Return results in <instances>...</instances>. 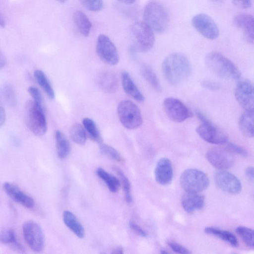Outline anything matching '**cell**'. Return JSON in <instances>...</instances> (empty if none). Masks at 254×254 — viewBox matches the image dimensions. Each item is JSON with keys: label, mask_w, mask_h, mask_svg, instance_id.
Listing matches in <instances>:
<instances>
[{"label": "cell", "mask_w": 254, "mask_h": 254, "mask_svg": "<svg viewBox=\"0 0 254 254\" xmlns=\"http://www.w3.org/2000/svg\"><path fill=\"white\" fill-rule=\"evenodd\" d=\"M55 138L58 157L61 159L66 158L70 151V145L67 138L60 130L56 131Z\"/></svg>", "instance_id": "obj_25"}, {"label": "cell", "mask_w": 254, "mask_h": 254, "mask_svg": "<svg viewBox=\"0 0 254 254\" xmlns=\"http://www.w3.org/2000/svg\"><path fill=\"white\" fill-rule=\"evenodd\" d=\"M217 186L223 191L229 194L239 193L242 190L240 180L233 174L221 170L217 172L214 176Z\"/></svg>", "instance_id": "obj_14"}, {"label": "cell", "mask_w": 254, "mask_h": 254, "mask_svg": "<svg viewBox=\"0 0 254 254\" xmlns=\"http://www.w3.org/2000/svg\"><path fill=\"white\" fill-rule=\"evenodd\" d=\"M6 25V21L3 15L0 13V26L4 28Z\"/></svg>", "instance_id": "obj_48"}, {"label": "cell", "mask_w": 254, "mask_h": 254, "mask_svg": "<svg viewBox=\"0 0 254 254\" xmlns=\"http://www.w3.org/2000/svg\"><path fill=\"white\" fill-rule=\"evenodd\" d=\"M56 0L60 2L64 3L65 1H66L67 0Z\"/></svg>", "instance_id": "obj_51"}, {"label": "cell", "mask_w": 254, "mask_h": 254, "mask_svg": "<svg viewBox=\"0 0 254 254\" xmlns=\"http://www.w3.org/2000/svg\"><path fill=\"white\" fill-rule=\"evenodd\" d=\"M117 113L121 123L127 129L137 128L142 123L139 109L131 101H121L117 107Z\"/></svg>", "instance_id": "obj_6"}, {"label": "cell", "mask_w": 254, "mask_h": 254, "mask_svg": "<svg viewBox=\"0 0 254 254\" xmlns=\"http://www.w3.org/2000/svg\"><path fill=\"white\" fill-rule=\"evenodd\" d=\"M98 83L101 88L107 93H114L119 87L116 75L110 71L101 72L98 77Z\"/></svg>", "instance_id": "obj_20"}, {"label": "cell", "mask_w": 254, "mask_h": 254, "mask_svg": "<svg viewBox=\"0 0 254 254\" xmlns=\"http://www.w3.org/2000/svg\"><path fill=\"white\" fill-rule=\"evenodd\" d=\"M6 64V59L4 55L0 51V69H2Z\"/></svg>", "instance_id": "obj_46"}, {"label": "cell", "mask_w": 254, "mask_h": 254, "mask_svg": "<svg viewBox=\"0 0 254 254\" xmlns=\"http://www.w3.org/2000/svg\"><path fill=\"white\" fill-rule=\"evenodd\" d=\"M236 232L248 247L251 249L254 248V232L252 229L244 226H239L236 228Z\"/></svg>", "instance_id": "obj_34"}, {"label": "cell", "mask_w": 254, "mask_h": 254, "mask_svg": "<svg viewBox=\"0 0 254 254\" xmlns=\"http://www.w3.org/2000/svg\"><path fill=\"white\" fill-rule=\"evenodd\" d=\"M82 124L90 138L101 144L102 139L95 122L90 118H84L82 120Z\"/></svg>", "instance_id": "obj_29"}, {"label": "cell", "mask_w": 254, "mask_h": 254, "mask_svg": "<svg viewBox=\"0 0 254 254\" xmlns=\"http://www.w3.org/2000/svg\"><path fill=\"white\" fill-rule=\"evenodd\" d=\"M34 77L38 84L41 86L49 98H55V92L51 84L45 74L41 70H36Z\"/></svg>", "instance_id": "obj_28"}, {"label": "cell", "mask_w": 254, "mask_h": 254, "mask_svg": "<svg viewBox=\"0 0 254 254\" xmlns=\"http://www.w3.org/2000/svg\"><path fill=\"white\" fill-rule=\"evenodd\" d=\"M201 85L204 88L211 90H216L219 88L218 84L211 81H204L202 82Z\"/></svg>", "instance_id": "obj_42"}, {"label": "cell", "mask_w": 254, "mask_h": 254, "mask_svg": "<svg viewBox=\"0 0 254 254\" xmlns=\"http://www.w3.org/2000/svg\"><path fill=\"white\" fill-rule=\"evenodd\" d=\"M206 157L208 162L215 168L225 170L230 168L233 164V157L227 149L215 147L209 149Z\"/></svg>", "instance_id": "obj_15"}, {"label": "cell", "mask_w": 254, "mask_h": 254, "mask_svg": "<svg viewBox=\"0 0 254 254\" xmlns=\"http://www.w3.org/2000/svg\"><path fill=\"white\" fill-rule=\"evenodd\" d=\"M96 51L101 60L107 64L115 65L119 62L120 58L117 48L106 35L102 34L98 36Z\"/></svg>", "instance_id": "obj_10"}, {"label": "cell", "mask_w": 254, "mask_h": 254, "mask_svg": "<svg viewBox=\"0 0 254 254\" xmlns=\"http://www.w3.org/2000/svg\"><path fill=\"white\" fill-rule=\"evenodd\" d=\"M235 96L239 104L245 110H254V87L250 81L241 79L235 89Z\"/></svg>", "instance_id": "obj_13"}, {"label": "cell", "mask_w": 254, "mask_h": 254, "mask_svg": "<svg viewBox=\"0 0 254 254\" xmlns=\"http://www.w3.org/2000/svg\"><path fill=\"white\" fill-rule=\"evenodd\" d=\"M236 4L243 8H248L251 7L252 0H233Z\"/></svg>", "instance_id": "obj_43"}, {"label": "cell", "mask_w": 254, "mask_h": 254, "mask_svg": "<svg viewBox=\"0 0 254 254\" xmlns=\"http://www.w3.org/2000/svg\"><path fill=\"white\" fill-rule=\"evenodd\" d=\"M214 0V1H217V0Z\"/></svg>", "instance_id": "obj_52"}, {"label": "cell", "mask_w": 254, "mask_h": 254, "mask_svg": "<svg viewBox=\"0 0 254 254\" xmlns=\"http://www.w3.org/2000/svg\"><path fill=\"white\" fill-rule=\"evenodd\" d=\"M163 106L168 117L175 122L181 123L192 116L189 109L177 99L166 98L163 102Z\"/></svg>", "instance_id": "obj_12"}, {"label": "cell", "mask_w": 254, "mask_h": 254, "mask_svg": "<svg viewBox=\"0 0 254 254\" xmlns=\"http://www.w3.org/2000/svg\"><path fill=\"white\" fill-rule=\"evenodd\" d=\"M73 22L79 33L84 37L89 35L92 24L88 17L82 11L77 10L73 15Z\"/></svg>", "instance_id": "obj_24"}, {"label": "cell", "mask_w": 254, "mask_h": 254, "mask_svg": "<svg viewBox=\"0 0 254 254\" xmlns=\"http://www.w3.org/2000/svg\"><path fill=\"white\" fill-rule=\"evenodd\" d=\"M137 50L147 52L153 47L155 38L153 30L144 22H137L131 28Z\"/></svg>", "instance_id": "obj_9"}, {"label": "cell", "mask_w": 254, "mask_h": 254, "mask_svg": "<svg viewBox=\"0 0 254 254\" xmlns=\"http://www.w3.org/2000/svg\"><path fill=\"white\" fill-rule=\"evenodd\" d=\"M235 25L243 31L247 41L253 44L254 38V18L248 14H242L237 15L234 19Z\"/></svg>", "instance_id": "obj_19"}, {"label": "cell", "mask_w": 254, "mask_h": 254, "mask_svg": "<svg viewBox=\"0 0 254 254\" xmlns=\"http://www.w3.org/2000/svg\"><path fill=\"white\" fill-rule=\"evenodd\" d=\"M112 254H123V249L122 247H118L116 248L111 253Z\"/></svg>", "instance_id": "obj_47"}, {"label": "cell", "mask_w": 254, "mask_h": 254, "mask_svg": "<svg viewBox=\"0 0 254 254\" xmlns=\"http://www.w3.org/2000/svg\"><path fill=\"white\" fill-rule=\"evenodd\" d=\"M180 182L182 188L188 192L199 193L206 189L209 184L206 174L194 169L185 170L180 176Z\"/></svg>", "instance_id": "obj_5"}, {"label": "cell", "mask_w": 254, "mask_h": 254, "mask_svg": "<svg viewBox=\"0 0 254 254\" xmlns=\"http://www.w3.org/2000/svg\"><path fill=\"white\" fill-rule=\"evenodd\" d=\"M122 82L125 92L138 102H141L144 97L134 83L128 73L124 71L122 74Z\"/></svg>", "instance_id": "obj_21"}, {"label": "cell", "mask_w": 254, "mask_h": 254, "mask_svg": "<svg viewBox=\"0 0 254 254\" xmlns=\"http://www.w3.org/2000/svg\"><path fill=\"white\" fill-rule=\"evenodd\" d=\"M72 140L76 144L83 145L86 140V134L84 127L79 124L73 125L70 130Z\"/></svg>", "instance_id": "obj_33"}, {"label": "cell", "mask_w": 254, "mask_h": 254, "mask_svg": "<svg viewBox=\"0 0 254 254\" xmlns=\"http://www.w3.org/2000/svg\"><path fill=\"white\" fill-rule=\"evenodd\" d=\"M114 170L119 177L120 181V182H121L124 192L126 201L128 204H130L132 202V197L131 193L130 182L121 169L117 167H115Z\"/></svg>", "instance_id": "obj_32"}, {"label": "cell", "mask_w": 254, "mask_h": 254, "mask_svg": "<svg viewBox=\"0 0 254 254\" xmlns=\"http://www.w3.org/2000/svg\"><path fill=\"white\" fill-rule=\"evenodd\" d=\"M0 242L9 245L19 251L23 250L22 246L17 241L14 231L12 229H6L0 232Z\"/></svg>", "instance_id": "obj_30"}, {"label": "cell", "mask_w": 254, "mask_h": 254, "mask_svg": "<svg viewBox=\"0 0 254 254\" xmlns=\"http://www.w3.org/2000/svg\"><path fill=\"white\" fill-rule=\"evenodd\" d=\"M143 19L144 23L158 33L165 32L169 23V16L166 8L156 1H150L146 5Z\"/></svg>", "instance_id": "obj_3"}, {"label": "cell", "mask_w": 254, "mask_h": 254, "mask_svg": "<svg viewBox=\"0 0 254 254\" xmlns=\"http://www.w3.org/2000/svg\"><path fill=\"white\" fill-rule=\"evenodd\" d=\"M204 196L199 193L186 192L181 198L182 206L189 213L201 209L204 205Z\"/></svg>", "instance_id": "obj_18"}, {"label": "cell", "mask_w": 254, "mask_h": 254, "mask_svg": "<svg viewBox=\"0 0 254 254\" xmlns=\"http://www.w3.org/2000/svg\"><path fill=\"white\" fill-rule=\"evenodd\" d=\"M205 62L212 72L222 78L237 80L241 77V72L236 65L219 53H209L205 57Z\"/></svg>", "instance_id": "obj_2"}, {"label": "cell", "mask_w": 254, "mask_h": 254, "mask_svg": "<svg viewBox=\"0 0 254 254\" xmlns=\"http://www.w3.org/2000/svg\"><path fill=\"white\" fill-rule=\"evenodd\" d=\"M23 236L27 245L36 252L42 251L44 247V236L40 226L36 222L28 220L22 226Z\"/></svg>", "instance_id": "obj_8"}, {"label": "cell", "mask_w": 254, "mask_h": 254, "mask_svg": "<svg viewBox=\"0 0 254 254\" xmlns=\"http://www.w3.org/2000/svg\"><path fill=\"white\" fill-rule=\"evenodd\" d=\"M245 174L252 182L254 181V168L253 167H248L245 171Z\"/></svg>", "instance_id": "obj_45"}, {"label": "cell", "mask_w": 254, "mask_h": 254, "mask_svg": "<svg viewBox=\"0 0 254 254\" xmlns=\"http://www.w3.org/2000/svg\"><path fill=\"white\" fill-rule=\"evenodd\" d=\"M28 90L33 99V101L39 106H43L42 97L39 90L33 86L29 87Z\"/></svg>", "instance_id": "obj_38"}, {"label": "cell", "mask_w": 254, "mask_h": 254, "mask_svg": "<svg viewBox=\"0 0 254 254\" xmlns=\"http://www.w3.org/2000/svg\"><path fill=\"white\" fill-rule=\"evenodd\" d=\"M168 244L171 249L175 253L185 254L191 253L189 250L176 243L168 242Z\"/></svg>", "instance_id": "obj_40"}, {"label": "cell", "mask_w": 254, "mask_h": 254, "mask_svg": "<svg viewBox=\"0 0 254 254\" xmlns=\"http://www.w3.org/2000/svg\"><path fill=\"white\" fill-rule=\"evenodd\" d=\"M120 2L126 4H130L133 3L136 0H118Z\"/></svg>", "instance_id": "obj_49"}, {"label": "cell", "mask_w": 254, "mask_h": 254, "mask_svg": "<svg viewBox=\"0 0 254 254\" xmlns=\"http://www.w3.org/2000/svg\"><path fill=\"white\" fill-rule=\"evenodd\" d=\"M81 3L88 10L91 11H99L103 6V0H79Z\"/></svg>", "instance_id": "obj_37"}, {"label": "cell", "mask_w": 254, "mask_h": 254, "mask_svg": "<svg viewBox=\"0 0 254 254\" xmlns=\"http://www.w3.org/2000/svg\"><path fill=\"white\" fill-rule=\"evenodd\" d=\"M161 254H168L169 253L165 250L162 249L161 250Z\"/></svg>", "instance_id": "obj_50"}, {"label": "cell", "mask_w": 254, "mask_h": 254, "mask_svg": "<svg viewBox=\"0 0 254 254\" xmlns=\"http://www.w3.org/2000/svg\"><path fill=\"white\" fill-rule=\"evenodd\" d=\"M201 124L196 129L198 135L205 141L215 144H224L228 142V137L213 125L201 113L196 112Z\"/></svg>", "instance_id": "obj_7"}, {"label": "cell", "mask_w": 254, "mask_h": 254, "mask_svg": "<svg viewBox=\"0 0 254 254\" xmlns=\"http://www.w3.org/2000/svg\"><path fill=\"white\" fill-rule=\"evenodd\" d=\"M141 73L145 79L156 91L161 90L159 80L151 68L147 65H143L141 68Z\"/></svg>", "instance_id": "obj_31"}, {"label": "cell", "mask_w": 254, "mask_h": 254, "mask_svg": "<svg viewBox=\"0 0 254 254\" xmlns=\"http://www.w3.org/2000/svg\"><path fill=\"white\" fill-rule=\"evenodd\" d=\"M25 118L28 128L34 135L42 136L46 132L47 125L43 106L33 100L27 101L25 108Z\"/></svg>", "instance_id": "obj_4"}, {"label": "cell", "mask_w": 254, "mask_h": 254, "mask_svg": "<svg viewBox=\"0 0 254 254\" xmlns=\"http://www.w3.org/2000/svg\"><path fill=\"white\" fill-rule=\"evenodd\" d=\"M1 94L5 102L10 106L16 104V97L12 87L9 84L4 85L1 88Z\"/></svg>", "instance_id": "obj_36"}, {"label": "cell", "mask_w": 254, "mask_h": 254, "mask_svg": "<svg viewBox=\"0 0 254 254\" xmlns=\"http://www.w3.org/2000/svg\"><path fill=\"white\" fill-rule=\"evenodd\" d=\"M3 189L12 199L23 206L27 208H32L34 206L33 199L14 184L6 182L3 184Z\"/></svg>", "instance_id": "obj_16"}, {"label": "cell", "mask_w": 254, "mask_h": 254, "mask_svg": "<svg viewBox=\"0 0 254 254\" xmlns=\"http://www.w3.org/2000/svg\"><path fill=\"white\" fill-rule=\"evenodd\" d=\"M204 231L208 234L219 238L232 247H237L238 245L236 237L230 232L211 227H206Z\"/></svg>", "instance_id": "obj_26"}, {"label": "cell", "mask_w": 254, "mask_h": 254, "mask_svg": "<svg viewBox=\"0 0 254 254\" xmlns=\"http://www.w3.org/2000/svg\"><path fill=\"white\" fill-rule=\"evenodd\" d=\"M129 226L130 228L137 235L143 237H146L147 236L146 232L134 222H129Z\"/></svg>", "instance_id": "obj_41"}, {"label": "cell", "mask_w": 254, "mask_h": 254, "mask_svg": "<svg viewBox=\"0 0 254 254\" xmlns=\"http://www.w3.org/2000/svg\"><path fill=\"white\" fill-rule=\"evenodd\" d=\"M101 152L107 157L118 162H123L124 158L120 153L113 147L106 144H102L100 145Z\"/></svg>", "instance_id": "obj_35"}, {"label": "cell", "mask_w": 254, "mask_h": 254, "mask_svg": "<svg viewBox=\"0 0 254 254\" xmlns=\"http://www.w3.org/2000/svg\"><path fill=\"white\" fill-rule=\"evenodd\" d=\"M63 220L65 225L78 237H84V229L76 217L71 212L65 210L63 213Z\"/></svg>", "instance_id": "obj_23"}, {"label": "cell", "mask_w": 254, "mask_h": 254, "mask_svg": "<svg viewBox=\"0 0 254 254\" xmlns=\"http://www.w3.org/2000/svg\"><path fill=\"white\" fill-rule=\"evenodd\" d=\"M239 126L244 135L248 137L254 136V110L245 111L240 117Z\"/></svg>", "instance_id": "obj_22"}, {"label": "cell", "mask_w": 254, "mask_h": 254, "mask_svg": "<svg viewBox=\"0 0 254 254\" xmlns=\"http://www.w3.org/2000/svg\"><path fill=\"white\" fill-rule=\"evenodd\" d=\"M6 119L5 112L2 103L0 101V127L4 124Z\"/></svg>", "instance_id": "obj_44"}, {"label": "cell", "mask_w": 254, "mask_h": 254, "mask_svg": "<svg viewBox=\"0 0 254 254\" xmlns=\"http://www.w3.org/2000/svg\"><path fill=\"white\" fill-rule=\"evenodd\" d=\"M162 69L166 80L171 84L178 85L188 78L191 71L189 60L183 54L174 53L164 60Z\"/></svg>", "instance_id": "obj_1"}, {"label": "cell", "mask_w": 254, "mask_h": 254, "mask_svg": "<svg viewBox=\"0 0 254 254\" xmlns=\"http://www.w3.org/2000/svg\"><path fill=\"white\" fill-rule=\"evenodd\" d=\"M194 28L204 37L209 40H215L219 35V30L213 19L208 15L199 13L192 19Z\"/></svg>", "instance_id": "obj_11"}, {"label": "cell", "mask_w": 254, "mask_h": 254, "mask_svg": "<svg viewBox=\"0 0 254 254\" xmlns=\"http://www.w3.org/2000/svg\"><path fill=\"white\" fill-rule=\"evenodd\" d=\"M155 177L156 182L162 185H168L172 182L173 169L169 159L162 158L158 160L155 169Z\"/></svg>", "instance_id": "obj_17"}, {"label": "cell", "mask_w": 254, "mask_h": 254, "mask_svg": "<svg viewBox=\"0 0 254 254\" xmlns=\"http://www.w3.org/2000/svg\"><path fill=\"white\" fill-rule=\"evenodd\" d=\"M227 143V149L231 153H235L243 157H247L248 153L244 148L233 144L232 143Z\"/></svg>", "instance_id": "obj_39"}, {"label": "cell", "mask_w": 254, "mask_h": 254, "mask_svg": "<svg viewBox=\"0 0 254 254\" xmlns=\"http://www.w3.org/2000/svg\"><path fill=\"white\" fill-rule=\"evenodd\" d=\"M96 173L97 176L105 183L111 192H116L119 190L121 185L119 179L102 168H98L97 169Z\"/></svg>", "instance_id": "obj_27"}]
</instances>
